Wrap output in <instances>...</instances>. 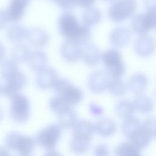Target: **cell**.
<instances>
[{"label":"cell","mask_w":156,"mask_h":156,"mask_svg":"<svg viewBox=\"0 0 156 156\" xmlns=\"http://www.w3.org/2000/svg\"><path fill=\"white\" fill-rule=\"evenodd\" d=\"M60 54L66 62L75 63L80 59L81 48L76 43L66 40L60 46Z\"/></svg>","instance_id":"obj_18"},{"label":"cell","mask_w":156,"mask_h":156,"mask_svg":"<svg viewBox=\"0 0 156 156\" xmlns=\"http://www.w3.org/2000/svg\"><path fill=\"white\" fill-rule=\"evenodd\" d=\"M94 1L95 0H74L76 5L84 9L91 7Z\"/></svg>","instance_id":"obj_39"},{"label":"cell","mask_w":156,"mask_h":156,"mask_svg":"<svg viewBox=\"0 0 156 156\" xmlns=\"http://www.w3.org/2000/svg\"><path fill=\"white\" fill-rule=\"evenodd\" d=\"M44 156H62V154L57 151L54 149L49 150Z\"/></svg>","instance_id":"obj_42"},{"label":"cell","mask_w":156,"mask_h":156,"mask_svg":"<svg viewBox=\"0 0 156 156\" xmlns=\"http://www.w3.org/2000/svg\"><path fill=\"white\" fill-rule=\"evenodd\" d=\"M18 70L17 63L12 59H7L1 62L0 74L4 80H6L10 76Z\"/></svg>","instance_id":"obj_34"},{"label":"cell","mask_w":156,"mask_h":156,"mask_svg":"<svg viewBox=\"0 0 156 156\" xmlns=\"http://www.w3.org/2000/svg\"><path fill=\"white\" fill-rule=\"evenodd\" d=\"M6 148L15 151L20 155H30L36 145L35 140L29 135H24L17 132L9 133L4 140Z\"/></svg>","instance_id":"obj_3"},{"label":"cell","mask_w":156,"mask_h":156,"mask_svg":"<svg viewBox=\"0 0 156 156\" xmlns=\"http://www.w3.org/2000/svg\"><path fill=\"white\" fill-rule=\"evenodd\" d=\"M52 89L54 90L57 95L61 96L71 106L80 103L83 98L82 90L65 79L58 77Z\"/></svg>","instance_id":"obj_4"},{"label":"cell","mask_w":156,"mask_h":156,"mask_svg":"<svg viewBox=\"0 0 156 156\" xmlns=\"http://www.w3.org/2000/svg\"><path fill=\"white\" fill-rule=\"evenodd\" d=\"M104 1H105V2H110V1H112L113 0H102Z\"/></svg>","instance_id":"obj_46"},{"label":"cell","mask_w":156,"mask_h":156,"mask_svg":"<svg viewBox=\"0 0 156 156\" xmlns=\"http://www.w3.org/2000/svg\"><path fill=\"white\" fill-rule=\"evenodd\" d=\"M115 111L116 115L123 119L133 116L135 112L132 101L128 99L118 101L115 107Z\"/></svg>","instance_id":"obj_25"},{"label":"cell","mask_w":156,"mask_h":156,"mask_svg":"<svg viewBox=\"0 0 156 156\" xmlns=\"http://www.w3.org/2000/svg\"><path fill=\"white\" fill-rule=\"evenodd\" d=\"M5 48L3 43L0 42V63L3 60L5 55Z\"/></svg>","instance_id":"obj_41"},{"label":"cell","mask_w":156,"mask_h":156,"mask_svg":"<svg viewBox=\"0 0 156 156\" xmlns=\"http://www.w3.org/2000/svg\"><path fill=\"white\" fill-rule=\"evenodd\" d=\"M110 77L102 70H98L91 73L88 79V87L94 94H101L106 90Z\"/></svg>","instance_id":"obj_10"},{"label":"cell","mask_w":156,"mask_h":156,"mask_svg":"<svg viewBox=\"0 0 156 156\" xmlns=\"http://www.w3.org/2000/svg\"><path fill=\"white\" fill-rule=\"evenodd\" d=\"M27 30L22 25L15 24L10 26L6 32L8 40L13 43H20L26 38Z\"/></svg>","instance_id":"obj_28"},{"label":"cell","mask_w":156,"mask_h":156,"mask_svg":"<svg viewBox=\"0 0 156 156\" xmlns=\"http://www.w3.org/2000/svg\"><path fill=\"white\" fill-rule=\"evenodd\" d=\"M135 110L142 114H148L154 109L153 100L143 93L135 95L132 101Z\"/></svg>","instance_id":"obj_23"},{"label":"cell","mask_w":156,"mask_h":156,"mask_svg":"<svg viewBox=\"0 0 156 156\" xmlns=\"http://www.w3.org/2000/svg\"><path fill=\"white\" fill-rule=\"evenodd\" d=\"M62 135V129L58 124H50L41 129L35 138L36 144L46 150L54 149Z\"/></svg>","instance_id":"obj_7"},{"label":"cell","mask_w":156,"mask_h":156,"mask_svg":"<svg viewBox=\"0 0 156 156\" xmlns=\"http://www.w3.org/2000/svg\"><path fill=\"white\" fill-rule=\"evenodd\" d=\"M149 84L147 76L142 73L133 74L129 79L127 84V89L135 95L143 93Z\"/></svg>","instance_id":"obj_19"},{"label":"cell","mask_w":156,"mask_h":156,"mask_svg":"<svg viewBox=\"0 0 156 156\" xmlns=\"http://www.w3.org/2000/svg\"><path fill=\"white\" fill-rule=\"evenodd\" d=\"M94 156H109L110 152L108 147L105 144H99L94 149Z\"/></svg>","instance_id":"obj_36"},{"label":"cell","mask_w":156,"mask_h":156,"mask_svg":"<svg viewBox=\"0 0 156 156\" xmlns=\"http://www.w3.org/2000/svg\"><path fill=\"white\" fill-rule=\"evenodd\" d=\"M20 156H30V155H20Z\"/></svg>","instance_id":"obj_47"},{"label":"cell","mask_w":156,"mask_h":156,"mask_svg":"<svg viewBox=\"0 0 156 156\" xmlns=\"http://www.w3.org/2000/svg\"><path fill=\"white\" fill-rule=\"evenodd\" d=\"M26 62L32 70L38 72L46 66L48 57L44 52L36 50L30 52Z\"/></svg>","instance_id":"obj_21"},{"label":"cell","mask_w":156,"mask_h":156,"mask_svg":"<svg viewBox=\"0 0 156 156\" xmlns=\"http://www.w3.org/2000/svg\"><path fill=\"white\" fill-rule=\"evenodd\" d=\"M101 54L99 49L94 44L87 43L81 48L80 58L89 67H94L99 64Z\"/></svg>","instance_id":"obj_13"},{"label":"cell","mask_w":156,"mask_h":156,"mask_svg":"<svg viewBox=\"0 0 156 156\" xmlns=\"http://www.w3.org/2000/svg\"><path fill=\"white\" fill-rule=\"evenodd\" d=\"M30 0H10L6 12L9 22L16 23L24 16Z\"/></svg>","instance_id":"obj_16"},{"label":"cell","mask_w":156,"mask_h":156,"mask_svg":"<svg viewBox=\"0 0 156 156\" xmlns=\"http://www.w3.org/2000/svg\"><path fill=\"white\" fill-rule=\"evenodd\" d=\"M155 10H147L144 13L137 14L131 21L132 29L139 35L147 34L155 28Z\"/></svg>","instance_id":"obj_8"},{"label":"cell","mask_w":156,"mask_h":156,"mask_svg":"<svg viewBox=\"0 0 156 156\" xmlns=\"http://www.w3.org/2000/svg\"><path fill=\"white\" fill-rule=\"evenodd\" d=\"M105 71L110 78L121 79L126 72V66L120 52L115 48L106 50L101 54Z\"/></svg>","instance_id":"obj_2"},{"label":"cell","mask_w":156,"mask_h":156,"mask_svg":"<svg viewBox=\"0 0 156 156\" xmlns=\"http://www.w3.org/2000/svg\"><path fill=\"white\" fill-rule=\"evenodd\" d=\"M26 38L30 45L36 48H41L48 44L49 37L44 29L35 27L27 30Z\"/></svg>","instance_id":"obj_17"},{"label":"cell","mask_w":156,"mask_h":156,"mask_svg":"<svg viewBox=\"0 0 156 156\" xmlns=\"http://www.w3.org/2000/svg\"><path fill=\"white\" fill-rule=\"evenodd\" d=\"M9 22L6 11L0 9V30L4 29Z\"/></svg>","instance_id":"obj_38"},{"label":"cell","mask_w":156,"mask_h":156,"mask_svg":"<svg viewBox=\"0 0 156 156\" xmlns=\"http://www.w3.org/2000/svg\"><path fill=\"white\" fill-rule=\"evenodd\" d=\"M115 156H141L140 150L129 142L118 144L115 149Z\"/></svg>","instance_id":"obj_31"},{"label":"cell","mask_w":156,"mask_h":156,"mask_svg":"<svg viewBox=\"0 0 156 156\" xmlns=\"http://www.w3.org/2000/svg\"><path fill=\"white\" fill-rule=\"evenodd\" d=\"M91 141L73 136L69 143L70 150L76 155H83L89 150L91 146Z\"/></svg>","instance_id":"obj_30"},{"label":"cell","mask_w":156,"mask_h":156,"mask_svg":"<svg viewBox=\"0 0 156 156\" xmlns=\"http://www.w3.org/2000/svg\"><path fill=\"white\" fill-rule=\"evenodd\" d=\"M30 51L27 46L24 44L18 43L12 49V59L17 63H23L27 61Z\"/></svg>","instance_id":"obj_32"},{"label":"cell","mask_w":156,"mask_h":156,"mask_svg":"<svg viewBox=\"0 0 156 156\" xmlns=\"http://www.w3.org/2000/svg\"><path fill=\"white\" fill-rule=\"evenodd\" d=\"M156 0H144V6L147 10H155Z\"/></svg>","instance_id":"obj_40"},{"label":"cell","mask_w":156,"mask_h":156,"mask_svg":"<svg viewBox=\"0 0 156 156\" xmlns=\"http://www.w3.org/2000/svg\"><path fill=\"white\" fill-rule=\"evenodd\" d=\"M36 77V85L41 90L52 88L53 85L58 79L57 71L52 68L46 66L37 72Z\"/></svg>","instance_id":"obj_14"},{"label":"cell","mask_w":156,"mask_h":156,"mask_svg":"<svg viewBox=\"0 0 156 156\" xmlns=\"http://www.w3.org/2000/svg\"><path fill=\"white\" fill-rule=\"evenodd\" d=\"M58 116V125L61 129H69L74 127L77 121L76 112L73 107H70L60 114Z\"/></svg>","instance_id":"obj_24"},{"label":"cell","mask_w":156,"mask_h":156,"mask_svg":"<svg viewBox=\"0 0 156 156\" xmlns=\"http://www.w3.org/2000/svg\"><path fill=\"white\" fill-rule=\"evenodd\" d=\"M102 19V13L101 11L96 7H88L84 11L82 15L83 24L88 27L96 26Z\"/></svg>","instance_id":"obj_27"},{"label":"cell","mask_w":156,"mask_h":156,"mask_svg":"<svg viewBox=\"0 0 156 156\" xmlns=\"http://www.w3.org/2000/svg\"><path fill=\"white\" fill-rule=\"evenodd\" d=\"M88 108L91 114L94 116H99L104 113V109L102 107L96 103H91Z\"/></svg>","instance_id":"obj_37"},{"label":"cell","mask_w":156,"mask_h":156,"mask_svg":"<svg viewBox=\"0 0 156 156\" xmlns=\"http://www.w3.org/2000/svg\"><path fill=\"white\" fill-rule=\"evenodd\" d=\"M94 132L103 137H110L115 134L116 131L115 122L108 118H101L94 124Z\"/></svg>","instance_id":"obj_22"},{"label":"cell","mask_w":156,"mask_h":156,"mask_svg":"<svg viewBox=\"0 0 156 156\" xmlns=\"http://www.w3.org/2000/svg\"><path fill=\"white\" fill-rule=\"evenodd\" d=\"M10 116L16 123L23 124L30 117V102L27 97L20 93L10 98Z\"/></svg>","instance_id":"obj_6"},{"label":"cell","mask_w":156,"mask_h":156,"mask_svg":"<svg viewBox=\"0 0 156 156\" xmlns=\"http://www.w3.org/2000/svg\"><path fill=\"white\" fill-rule=\"evenodd\" d=\"M155 137V135L151 133L149 129L142 124L139 129L129 139V141L140 150L147 147L151 141Z\"/></svg>","instance_id":"obj_15"},{"label":"cell","mask_w":156,"mask_h":156,"mask_svg":"<svg viewBox=\"0 0 156 156\" xmlns=\"http://www.w3.org/2000/svg\"><path fill=\"white\" fill-rule=\"evenodd\" d=\"M5 80V83L2 86L1 94L10 99L19 93L25 87L27 82L26 76L19 70L15 72Z\"/></svg>","instance_id":"obj_9"},{"label":"cell","mask_w":156,"mask_h":156,"mask_svg":"<svg viewBox=\"0 0 156 156\" xmlns=\"http://www.w3.org/2000/svg\"><path fill=\"white\" fill-rule=\"evenodd\" d=\"M49 107L51 110L56 115H58L64 110L72 107L61 96L57 94L49 99Z\"/></svg>","instance_id":"obj_33"},{"label":"cell","mask_w":156,"mask_h":156,"mask_svg":"<svg viewBox=\"0 0 156 156\" xmlns=\"http://www.w3.org/2000/svg\"><path fill=\"white\" fill-rule=\"evenodd\" d=\"M3 117H4V111L1 108V107L0 106V122L2 120Z\"/></svg>","instance_id":"obj_44"},{"label":"cell","mask_w":156,"mask_h":156,"mask_svg":"<svg viewBox=\"0 0 156 156\" xmlns=\"http://www.w3.org/2000/svg\"><path fill=\"white\" fill-rule=\"evenodd\" d=\"M106 90L113 96L121 97L126 94L127 86L121 79L110 78Z\"/></svg>","instance_id":"obj_29"},{"label":"cell","mask_w":156,"mask_h":156,"mask_svg":"<svg viewBox=\"0 0 156 156\" xmlns=\"http://www.w3.org/2000/svg\"><path fill=\"white\" fill-rule=\"evenodd\" d=\"M0 156H10V155L6 148L0 146Z\"/></svg>","instance_id":"obj_43"},{"label":"cell","mask_w":156,"mask_h":156,"mask_svg":"<svg viewBox=\"0 0 156 156\" xmlns=\"http://www.w3.org/2000/svg\"><path fill=\"white\" fill-rule=\"evenodd\" d=\"M141 120L136 116H131L124 119L121 125V131L122 134L127 138H129L135 133L141 125Z\"/></svg>","instance_id":"obj_26"},{"label":"cell","mask_w":156,"mask_h":156,"mask_svg":"<svg viewBox=\"0 0 156 156\" xmlns=\"http://www.w3.org/2000/svg\"><path fill=\"white\" fill-rule=\"evenodd\" d=\"M94 124L88 120L77 121L73 127V136L91 140L94 133Z\"/></svg>","instance_id":"obj_20"},{"label":"cell","mask_w":156,"mask_h":156,"mask_svg":"<svg viewBox=\"0 0 156 156\" xmlns=\"http://www.w3.org/2000/svg\"><path fill=\"white\" fill-rule=\"evenodd\" d=\"M2 85H1V82H0V94H1V90H2Z\"/></svg>","instance_id":"obj_45"},{"label":"cell","mask_w":156,"mask_h":156,"mask_svg":"<svg viewBox=\"0 0 156 156\" xmlns=\"http://www.w3.org/2000/svg\"><path fill=\"white\" fill-rule=\"evenodd\" d=\"M135 53L140 57H151L155 51V41L152 37L147 35H140L135 40L134 46Z\"/></svg>","instance_id":"obj_12"},{"label":"cell","mask_w":156,"mask_h":156,"mask_svg":"<svg viewBox=\"0 0 156 156\" xmlns=\"http://www.w3.org/2000/svg\"><path fill=\"white\" fill-rule=\"evenodd\" d=\"M58 28L60 35L66 41L81 46L87 43L91 37L90 28L79 23L73 13L68 12L60 16Z\"/></svg>","instance_id":"obj_1"},{"label":"cell","mask_w":156,"mask_h":156,"mask_svg":"<svg viewBox=\"0 0 156 156\" xmlns=\"http://www.w3.org/2000/svg\"><path fill=\"white\" fill-rule=\"evenodd\" d=\"M55 5L59 7L61 9L65 10H71L75 6L74 0H51Z\"/></svg>","instance_id":"obj_35"},{"label":"cell","mask_w":156,"mask_h":156,"mask_svg":"<svg viewBox=\"0 0 156 156\" xmlns=\"http://www.w3.org/2000/svg\"><path fill=\"white\" fill-rule=\"evenodd\" d=\"M136 9L135 0H116L108 7L107 16L113 23H121L132 17Z\"/></svg>","instance_id":"obj_5"},{"label":"cell","mask_w":156,"mask_h":156,"mask_svg":"<svg viewBox=\"0 0 156 156\" xmlns=\"http://www.w3.org/2000/svg\"><path fill=\"white\" fill-rule=\"evenodd\" d=\"M130 30L124 26H118L113 29L109 34L110 43L115 48H122L129 44L131 40Z\"/></svg>","instance_id":"obj_11"}]
</instances>
